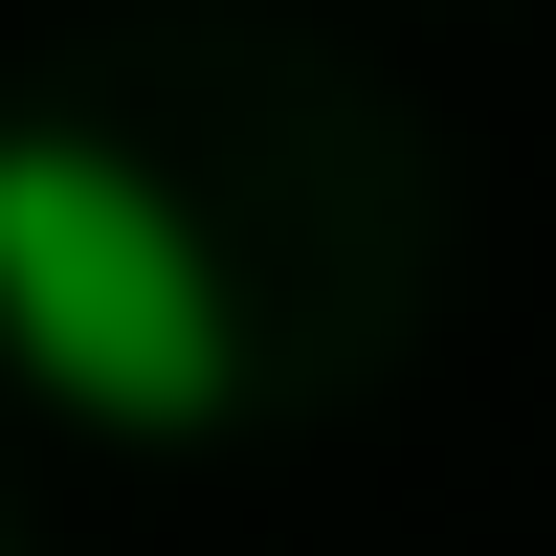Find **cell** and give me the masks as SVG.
Returning <instances> with one entry per match:
<instances>
[{
  "label": "cell",
  "mask_w": 556,
  "mask_h": 556,
  "mask_svg": "<svg viewBox=\"0 0 556 556\" xmlns=\"http://www.w3.org/2000/svg\"><path fill=\"white\" fill-rule=\"evenodd\" d=\"M0 356L112 445H201L245 401V290H223V245L178 223L156 156L23 112L0 134Z\"/></svg>",
  "instance_id": "cell-1"
}]
</instances>
